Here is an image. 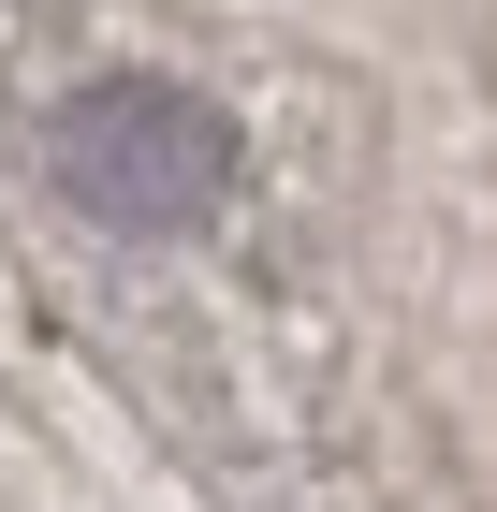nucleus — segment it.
<instances>
[{
    "label": "nucleus",
    "instance_id": "obj_1",
    "mask_svg": "<svg viewBox=\"0 0 497 512\" xmlns=\"http://www.w3.org/2000/svg\"><path fill=\"white\" fill-rule=\"evenodd\" d=\"M44 161H59V191L88 220H117V235H191L234 191V118L205 88H176V74H103V88L59 103Z\"/></svg>",
    "mask_w": 497,
    "mask_h": 512
}]
</instances>
